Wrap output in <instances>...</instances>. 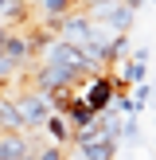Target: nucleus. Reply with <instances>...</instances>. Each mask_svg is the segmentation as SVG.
Instances as JSON below:
<instances>
[{
    "mask_svg": "<svg viewBox=\"0 0 156 160\" xmlns=\"http://www.w3.org/2000/svg\"><path fill=\"white\" fill-rule=\"evenodd\" d=\"M82 8L90 12V20L105 23L113 35H125L137 23V8H129L125 0H82Z\"/></svg>",
    "mask_w": 156,
    "mask_h": 160,
    "instance_id": "f257e3e1",
    "label": "nucleus"
},
{
    "mask_svg": "<svg viewBox=\"0 0 156 160\" xmlns=\"http://www.w3.org/2000/svg\"><path fill=\"white\" fill-rule=\"evenodd\" d=\"M74 94L94 109V113H105V109L113 106V98H117V82L105 74V70H101V74H86V78H78Z\"/></svg>",
    "mask_w": 156,
    "mask_h": 160,
    "instance_id": "f03ea898",
    "label": "nucleus"
},
{
    "mask_svg": "<svg viewBox=\"0 0 156 160\" xmlns=\"http://www.w3.org/2000/svg\"><path fill=\"white\" fill-rule=\"evenodd\" d=\"M20 98V109H23V117H27V133L31 129H43L47 125V117L55 113V102H51V94H43V90H23V94H16Z\"/></svg>",
    "mask_w": 156,
    "mask_h": 160,
    "instance_id": "7ed1b4c3",
    "label": "nucleus"
},
{
    "mask_svg": "<svg viewBox=\"0 0 156 160\" xmlns=\"http://www.w3.org/2000/svg\"><path fill=\"white\" fill-rule=\"evenodd\" d=\"M78 70H70V67H62V62H39V70H35V90H43V94H55V90H70V86H78Z\"/></svg>",
    "mask_w": 156,
    "mask_h": 160,
    "instance_id": "20e7f679",
    "label": "nucleus"
},
{
    "mask_svg": "<svg viewBox=\"0 0 156 160\" xmlns=\"http://www.w3.org/2000/svg\"><path fill=\"white\" fill-rule=\"evenodd\" d=\"M90 31H94V20H90V12H86V8H78V12H66V16L59 20L55 35H59V39H66V43H78V47H86V43H90Z\"/></svg>",
    "mask_w": 156,
    "mask_h": 160,
    "instance_id": "39448f33",
    "label": "nucleus"
},
{
    "mask_svg": "<svg viewBox=\"0 0 156 160\" xmlns=\"http://www.w3.org/2000/svg\"><path fill=\"white\" fill-rule=\"evenodd\" d=\"M74 4H78V0H31V16H39V23L55 35L59 20H62L66 12H74Z\"/></svg>",
    "mask_w": 156,
    "mask_h": 160,
    "instance_id": "423d86ee",
    "label": "nucleus"
},
{
    "mask_svg": "<svg viewBox=\"0 0 156 160\" xmlns=\"http://www.w3.org/2000/svg\"><path fill=\"white\" fill-rule=\"evenodd\" d=\"M0 129L4 133H27V117L20 109V98H4L0 94Z\"/></svg>",
    "mask_w": 156,
    "mask_h": 160,
    "instance_id": "0eeeda50",
    "label": "nucleus"
},
{
    "mask_svg": "<svg viewBox=\"0 0 156 160\" xmlns=\"http://www.w3.org/2000/svg\"><path fill=\"white\" fill-rule=\"evenodd\" d=\"M59 113H66V121H70V125H74V133H78V129H90V125H94V121H98V113H94V109H90V106H86V102H82V98H78V94H74V90H70V98H66V106H62V109H59Z\"/></svg>",
    "mask_w": 156,
    "mask_h": 160,
    "instance_id": "6e6552de",
    "label": "nucleus"
},
{
    "mask_svg": "<svg viewBox=\"0 0 156 160\" xmlns=\"http://www.w3.org/2000/svg\"><path fill=\"white\" fill-rule=\"evenodd\" d=\"M35 148V141L27 133H0V160H23Z\"/></svg>",
    "mask_w": 156,
    "mask_h": 160,
    "instance_id": "1a4fd4ad",
    "label": "nucleus"
},
{
    "mask_svg": "<svg viewBox=\"0 0 156 160\" xmlns=\"http://www.w3.org/2000/svg\"><path fill=\"white\" fill-rule=\"evenodd\" d=\"M43 133H47V141H51V145H70V141H74V125H70L66 113H59V109L47 117Z\"/></svg>",
    "mask_w": 156,
    "mask_h": 160,
    "instance_id": "9d476101",
    "label": "nucleus"
},
{
    "mask_svg": "<svg viewBox=\"0 0 156 160\" xmlns=\"http://www.w3.org/2000/svg\"><path fill=\"white\" fill-rule=\"evenodd\" d=\"M31 20V4L27 0H0V23H27Z\"/></svg>",
    "mask_w": 156,
    "mask_h": 160,
    "instance_id": "9b49d317",
    "label": "nucleus"
},
{
    "mask_svg": "<svg viewBox=\"0 0 156 160\" xmlns=\"http://www.w3.org/2000/svg\"><path fill=\"white\" fill-rule=\"evenodd\" d=\"M121 145H125V148H133V152L144 145V129H140V117H125V125H121Z\"/></svg>",
    "mask_w": 156,
    "mask_h": 160,
    "instance_id": "f8f14e48",
    "label": "nucleus"
},
{
    "mask_svg": "<svg viewBox=\"0 0 156 160\" xmlns=\"http://www.w3.org/2000/svg\"><path fill=\"white\" fill-rule=\"evenodd\" d=\"M129 55H133V39H129V31H125V35H113V43H109V67L125 62Z\"/></svg>",
    "mask_w": 156,
    "mask_h": 160,
    "instance_id": "ddd939ff",
    "label": "nucleus"
},
{
    "mask_svg": "<svg viewBox=\"0 0 156 160\" xmlns=\"http://www.w3.org/2000/svg\"><path fill=\"white\" fill-rule=\"evenodd\" d=\"M35 160H66V145H51V141H35Z\"/></svg>",
    "mask_w": 156,
    "mask_h": 160,
    "instance_id": "4468645a",
    "label": "nucleus"
},
{
    "mask_svg": "<svg viewBox=\"0 0 156 160\" xmlns=\"http://www.w3.org/2000/svg\"><path fill=\"white\" fill-rule=\"evenodd\" d=\"M152 94H156V86H152V82L133 86V106H137V113H144V109L152 106Z\"/></svg>",
    "mask_w": 156,
    "mask_h": 160,
    "instance_id": "2eb2a0df",
    "label": "nucleus"
},
{
    "mask_svg": "<svg viewBox=\"0 0 156 160\" xmlns=\"http://www.w3.org/2000/svg\"><path fill=\"white\" fill-rule=\"evenodd\" d=\"M133 59H140V62H148V59H152V47H144V43H140V47H133Z\"/></svg>",
    "mask_w": 156,
    "mask_h": 160,
    "instance_id": "dca6fc26",
    "label": "nucleus"
},
{
    "mask_svg": "<svg viewBox=\"0 0 156 160\" xmlns=\"http://www.w3.org/2000/svg\"><path fill=\"white\" fill-rule=\"evenodd\" d=\"M125 4H129V8H137V12H140V8H144L148 0H125Z\"/></svg>",
    "mask_w": 156,
    "mask_h": 160,
    "instance_id": "f3484780",
    "label": "nucleus"
},
{
    "mask_svg": "<svg viewBox=\"0 0 156 160\" xmlns=\"http://www.w3.org/2000/svg\"><path fill=\"white\" fill-rule=\"evenodd\" d=\"M4 90H8V78H0V94H4Z\"/></svg>",
    "mask_w": 156,
    "mask_h": 160,
    "instance_id": "a211bd4d",
    "label": "nucleus"
},
{
    "mask_svg": "<svg viewBox=\"0 0 156 160\" xmlns=\"http://www.w3.org/2000/svg\"><path fill=\"white\" fill-rule=\"evenodd\" d=\"M23 160H35V148H31V152H27V156H23Z\"/></svg>",
    "mask_w": 156,
    "mask_h": 160,
    "instance_id": "6ab92c4d",
    "label": "nucleus"
},
{
    "mask_svg": "<svg viewBox=\"0 0 156 160\" xmlns=\"http://www.w3.org/2000/svg\"><path fill=\"white\" fill-rule=\"evenodd\" d=\"M152 125H156V106H152Z\"/></svg>",
    "mask_w": 156,
    "mask_h": 160,
    "instance_id": "aec40b11",
    "label": "nucleus"
},
{
    "mask_svg": "<svg viewBox=\"0 0 156 160\" xmlns=\"http://www.w3.org/2000/svg\"><path fill=\"white\" fill-rule=\"evenodd\" d=\"M0 133H4V129H0Z\"/></svg>",
    "mask_w": 156,
    "mask_h": 160,
    "instance_id": "412c9836",
    "label": "nucleus"
}]
</instances>
